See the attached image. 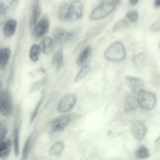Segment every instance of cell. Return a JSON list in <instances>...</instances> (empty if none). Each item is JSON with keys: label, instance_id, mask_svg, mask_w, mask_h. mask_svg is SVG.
<instances>
[{"label": "cell", "instance_id": "1", "mask_svg": "<svg viewBox=\"0 0 160 160\" xmlns=\"http://www.w3.org/2000/svg\"><path fill=\"white\" fill-rule=\"evenodd\" d=\"M126 49L124 44L120 41H115L111 44L104 52V58L112 62L123 61L126 58Z\"/></svg>", "mask_w": 160, "mask_h": 160}, {"label": "cell", "instance_id": "2", "mask_svg": "<svg viewBox=\"0 0 160 160\" xmlns=\"http://www.w3.org/2000/svg\"><path fill=\"white\" fill-rule=\"evenodd\" d=\"M116 6L111 1H105L97 6L89 14V19L92 21L102 19L112 13Z\"/></svg>", "mask_w": 160, "mask_h": 160}, {"label": "cell", "instance_id": "3", "mask_svg": "<svg viewBox=\"0 0 160 160\" xmlns=\"http://www.w3.org/2000/svg\"><path fill=\"white\" fill-rule=\"evenodd\" d=\"M136 99L138 105L144 110L153 109L156 104V97L154 93L143 89L138 92Z\"/></svg>", "mask_w": 160, "mask_h": 160}, {"label": "cell", "instance_id": "4", "mask_svg": "<svg viewBox=\"0 0 160 160\" xmlns=\"http://www.w3.org/2000/svg\"><path fill=\"white\" fill-rule=\"evenodd\" d=\"M82 16V4L80 0H72L69 4L68 21H76Z\"/></svg>", "mask_w": 160, "mask_h": 160}, {"label": "cell", "instance_id": "5", "mask_svg": "<svg viewBox=\"0 0 160 160\" xmlns=\"http://www.w3.org/2000/svg\"><path fill=\"white\" fill-rule=\"evenodd\" d=\"M0 109L1 113L5 116L12 114L13 106L10 92L6 89L2 91L0 97Z\"/></svg>", "mask_w": 160, "mask_h": 160}, {"label": "cell", "instance_id": "6", "mask_svg": "<svg viewBox=\"0 0 160 160\" xmlns=\"http://www.w3.org/2000/svg\"><path fill=\"white\" fill-rule=\"evenodd\" d=\"M76 98V95L74 93L65 95L58 105V111L60 113H65L71 111L75 105Z\"/></svg>", "mask_w": 160, "mask_h": 160}, {"label": "cell", "instance_id": "7", "mask_svg": "<svg viewBox=\"0 0 160 160\" xmlns=\"http://www.w3.org/2000/svg\"><path fill=\"white\" fill-rule=\"evenodd\" d=\"M52 37L56 43L64 44L72 38L73 34L68 32L62 28L56 27L52 31Z\"/></svg>", "mask_w": 160, "mask_h": 160}, {"label": "cell", "instance_id": "8", "mask_svg": "<svg viewBox=\"0 0 160 160\" xmlns=\"http://www.w3.org/2000/svg\"><path fill=\"white\" fill-rule=\"evenodd\" d=\"M71 121L70 116L68 115H63L54 119L50 126L52 132H58L64 129L69 124Z\"/></svg>", "mask_w": 160, "mask_h": 160}, {"label": "cell", "instance_id": "9", "mask_svg": "<svg viewBox=\"0 0 160 160\" xmlns=\"http://www.w3.org/2000/svg\"><path fill=\"white\" fill-rule=\"evenodd\" d=\"M49 21L46 17L42 18L36 22L33 29V35L38 38L43 36L48 31Z\"/></svg>", "mask_w": 160, "mask_h": 160}, {"label": "cell", "instance_id": "10", "mask_svg": "<svg viewBox=\"0 0 160 160\" xmlns=\"http://www.w3.org/2000/svg\"><path fill=\"white\" fill-rule=\"evenodd\" d=\"M147 131V128L144 122L137 121L133 122L131 126V132L135 138L138 140H142Z\"/></svg>", "mask_w": 160, "mask_h": 160}, {"label": "cell", "instance_id": "11", "mask_svg": "<svg viewBox=\"0 0 160 160\" xmlns=\"http://www.w3.org/2000/svg\"><path fill=\"white\" fill-rule=\"evenodd\" d=\"M126 82L129 88L134 92H138L144 86L143 80L137 77L126 76Z\"/></svg>", "mask_w": 160, "mask_h": 160}, {"label": "cell", "instance_id": "12", "mask_svg": "<svg viewBox=\"0 0 160 160\" xmlns=\"http://www.w3.org/2000/svg\"><path fill=\"white\" fill-rule=\"evenodd\" d=\"M17 22L14 19L7 21L3 27V34L7 38L11 37L16 32Z\"/></svg>", "mask_w": 160, "mask_h": 160}, {"label": "cell", "instance_id": "13", "mask_svg": "<svg viewBox=\"0 0 160 160\" xmlns=\"http://www.w3.org/2000/svg\"><path fill=\"white\" fill-rule=\"evenodd\" d=\"M12 146V142L10 140L4 139L0 141V158L6 159L7 158L11 152Z\"/></svg>", "mask_w": 160, "mask_h": 160}, {"label": "cell", "instance_id": "14", "mask_svg": "<svg viewBox=\"0 0 160 160\" xmlns=\"http://www.w3.org/2000/svg\"><path fill=\"white\" fill-rule=\"evenodd\" d=\"M39 46L41 52L44 54H48L52 50L53 40L50 37H46L40 42Z\"/></svg>", "mask_w": 160, "mask_h": 160}, {"label": "cell", "instance_id": "15", "mask_svg": "<svg viewBox=\"0 0 160 160\" xmlns=\"http://www.w3.org/2000/svg\"><path fill=\"white\" fill-rule=\"evenodd\" d=\"M92 52V48L90 46H87L84 48L81 52L79 53V56L76 59V63L78 66H82L86 61L89 58Z\"/></svg>", "mask_w": 160, "mask_h": 160}, {"label": "cell", "instance_id": "16", "mask_svg": "<svg viewBox=\"0 0 160 160\" xmlns=\"http://www.w3.org/2000/svg\"><path fill=\"white\" fill-rule=\"evenodd\" d=\"M138 105L136 98L133 96H129L125 99L124 107L126 112H131L136 109Z\"/></svg>", "mask_w": 160, "mask_h": 160}, {"label": "cell", "instance_id": "17", "mask_svg": "<svg viewBox=\"0 0 160 160\" xmlns=\"http://www.w3.org/2000/svg\"><path fill=\"white\" fill-rule=\"evenodd\" d=\"M34 135L32 133L28 137V138L27 139V140L24 144L23 150H22V159L25 160L28 158V157L30 153L31 149L32 148V144L34 142Z\"/></svg>", "mask_w": 160, "mask_h": 160}, {"label": "cell", "instance_id": "18", "mask_svg": "<svg viewBox=\"0 0 160 160\" xmlns=\"http://www.w3.org/2000/svg\"><path fill=\"white\" fill-rule=\"evenodd\" d=\"M52 65L57 70H59L63 65V52L62 49L57 51L52 58Z\"/></svg>", "mask_w": 160, "mask_h": 160}, {"label": "cell", "instance_id": "19", "mask_svg": "<svg viewBox=\"0 0 160 160\" xmlns=\"http://www.w3.org/2000/svg\"><path fill=\"white\" fill-rule=\"evenodd\" d=\"M11 55L10 49L8 48L0 49V69L6 67Z\"/></svg>", "mask_w": 160, "mask_h": 160}, {"label": "cell", "instance_id": "20", "mask_svg": "<svg viewBox=\"0 0 160 160\" xmlns=\"http://www.w3.org/2000/svg\"><path fill=\"white\" fill-rule=\"evenodd\" d=\"M64 143L62 141L55 142L49 149V154L52 156H58L61 154L64 149Z\"/></svg>", "mask_w": 160, "mask_h": 160}, {"label": "cell", "instance_id": "21", "mask_svg": "<svg viewBox=\"0 0 160 160\" xmlns=\"http://www.w3.org/2000/svg\"><path fill=\"white\" fill-rule=\"evenodd\" d=\"M41 49L38 45L32 44L29 50V58L32 61L36 62H37L41 55Z\"/></svg>", "mask_w": 160, "mask_h": 160}, {"label": "cell", "instance_id": "22", "mask_svg": "<svg viewBox=\"0 0 160 160\" xmlns=\"http://www.w3.org/2000/svg\"><path fill=\"white\" fill-rule=\"evenodd\" d=\"M69 4L67 3L62 4L59 8L58 16L59 19L62 21H68V11Z\"/></svg>", "mask_w": 160, "mask_h": 160}, {"label": "cell", "instance_id": "23", "mask_svg": "<svg viewBox=\"0 0 160 160\" xmlns=\"http://www.w3.org/2000/svg\"><path fill=\"white\" fill-rule=\"evenodd\" d=\"M91 66L88 64H86L82 66L78 73L76 74L75 78H74V81L75 82H79L82 79H84L86 76L88 74V72L91 71Z\"/></svg>", "mask_w": 160, "mask_h": 160}, {"label": "cell", "instance_id": "24", "mask_svg": "<svg viewBox=\"0 0 160 160\" xmlns=\"http://www.w3.org/2000/svg\"><path fill=\"white\" fill-rule=\"evenodd\" d=\"M136 157L138 159H146L150 156L148 149L144 145H141L136 151Z\"/></svg>", "mask_w": 160, "mask_h": 160}, {"label": "cell", "instance_id": "25", "mask_svg": "<svg viewBox=\"0 0 160 160\" xmlns=\"http://www.w3.org/2000/svg\"><path fill=\"white\" fill-rule=\"evenodd\" d=\"M14 0H0V15L8 12L12 6Z\"/></svg>", "mask_w": 160, "mask_h": 160}, {"label": "cell", "instance_id": "26", "mask_svg": "<svg viewBox=\"0 0 160 160\" xmlns=\"http://www.w3.org/2000/svg\"><path fill=\"white\" fill-rule=\"evenodd\" d=\"M13 140H14V152L16 156L19 154V127L16 126L13 132Z\"/></svg>", "mask_w": 160, "mask_h": 160}, {"label": "cell", "instance_id": "27", "mask_svg": "<svg viewBox=\"0 0 160 160\" xmlns=\"http://www.w3.org/2000/svg\"><path fill=\"white\" fill-rule=\"evenodd\" d=\"M129 24H130V22L128 21V19L126 18H124V19L119 20L114 24V26L112 28V32H118V31H120L124 29V28L128 27L129 25Z\"/></svg>", "mask_w": 160, "mask_h": 160}, {"label": "cell", "instance_id": "28", "mask_svg": "<svg viewBox=\"0 0 160 160\" xmlns=\"http://www.w3.org/2000/svg\"><path fill=\"white\" fill-rule=\"evenodd\" d=\"M126 18L130 23H134L137 22L139 19V14L136 11L131 10L126 12Z\"/></svg>", "mask_w": 160, "mask_h": 160}, {"label": "cell", "instance_id": "29", "mask_svg": "<svg viewBox=\"0 0 160 160\" xmlns=\"http://www.w3.org/2000/svg\"><path fill=\"white\" fill-rule=\"evenodd\" d=\"M104 27V25L103 24H100L96 26H94L91 29H89V31L87 34V36L88 38H92L96 36L103 29Z\"/></svg>", "mask_w": 160, "mask_h": 160}, {"label": "cell", "instance_id": "30", "mask_svg": "<svg viewBox=\"0 0 160 160\" xmlns=\"http://www.w3.org/2000/svg\"><path fill=\"white\" fill-rule=\"evenodd\" d=\"M41 14V9L39 6H36L34 8L31 18V26H34L38 22Z\"/></svg>", "mask_w": 160, "mask_h": 160}, {"label": "cell", "instance_id": "31", "mask_svg": "<svg viewBox=\"0 0 160 160\" xmlns=\"http://www.w3.org/2000/svg\"><path fill=\"white\" fill-rule=\"evenodd\" d=\"M144 60H145V55L143 53H139L138 54H136L133 58V62L136 65L142 64Z\"/></svg>", "mask_w": 160, "mask_h": 160}, {"label": "cell", "instance_id": "32", "mask_svg": "<svg viewBox=\"0 0 160 160\" xmlns=\"http://www.w3.org/2000/svg\"><path fill=\"white\" fill-rule=\"evenodd\" d=\"M150 30L152 32L160 31V18H158L152 23L150 26Z\"/></svg>", "mask_w": 160, "mask_h": 160}, {"label": "cell", "instance_id": "33", "mask_svg": "<svg viewBox=\"0 0 160 160\" xmlns=\"http://www.w3.org/2000/svg\"><path fill=\"white\" fill-rule=\"evenodd\" d=\"M7 133V128L4 123L0 122V141L4 139Z\"/></svg>", "mask_w": 160, "mask_h": 160}, {"label": "cell", "instance_id": "34", "mask_svg": "<svg viewBox=\"0 0 160 160\" xmlns=\"http://www.w3.org/2000/svg\"><path fill=\"white\" fill-rule=\"evenodd\" d=\"M41 102H38V104H37V106H36V108L34 109V111H33V113L32 114V116H31V122L34 120V119L35 118V117H36V114H37V112H38V109H39V106H40V105H41Z\"/></svg>", "mask_w": 160, "mask_h": 160}, {"label": "cell", "instance_id": "35", "mask_svg": "<svg viewBox=\"0 0 160 160\" xmlns=\"http://www.w3.org/2000/svg\"><path fill=\"white\" fill-rule=\"evenodd\" d=\"M154 147L156 150L160 151V136L154 141Z\"/></svg>", "mask_w": 160, "mask_h": 160}, {"label": "cell", "instance_id": "36", "mask_svg": "<svg viewBox=\"0 0 160 160\" xmlns=\"http://www.w3.org/2000/svg\"><path fill=\"white\" fill-rule=\"evenodd\" d=\"M139 0H129V2H130V4L132 6H136Z\"/></svg>", "mask_w": 160, "mask_h": 160}, {"label": "cell", "instance_id": "37", "mask_svg": "<svg viewBox=\"0 0 160 160\" xmlns=\"http://www.w3.org/2000/svg\"><path fill=\"white\" fill-rule=\"evenodd\" d=\"M154 6L156 8H160V0H155Z\"/></svg>", "mask_w": 160, "mask_h": 160}, {"label": "cell", "instance_id": "38", "mask_svg": "<svg viewBox=\"0 0 160 160\" xmlns=\"http://www.w3.org/2000/svg\"><path fill=\"white\" fill-rule=\"evenodd\" d=\"M121 0H111V1L114 4H115L116 6H117L120 2H121Z\"/></svg>", "mask_w": 160, "mask_h": 160}, {"label": "cell", "instance_id": "39", "mask_svg": "<svg viewBox=\"0 0 160 160\" xmlns=\"http://www.w3.org/2000/svg\"><path fill=\"white\" fill-rule=\"evenodd\" d=\"M2 92V84H1V81H0V97H1V94ZM0 112H1V109H0Z\"/></svg>", "mask_w": 160, "mask_h": 160}, {"label": "cell", "instance_id": "40", "mask_svg": "<svg viewBox=\"0 0 160 160\" xmlns=\"http://www.w3.org/2000/svg\"><path fill=\"white\" fill-rule=\"evenodd\" d=\"M159 48H160V44H159Z\"/></svg>", "mask_w": 160, "mask_h": 160}]
</instances>
